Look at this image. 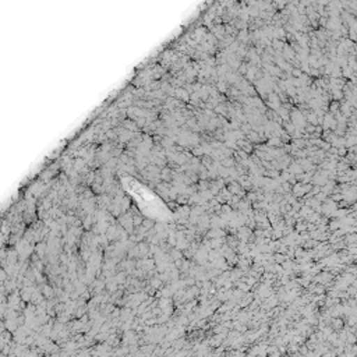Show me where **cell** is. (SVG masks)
Here are the masks:
<instances>
[{"label":"cell","mask_w":357,"mask_h":357,"mask_svg":"<svg viewBox=\"0 0 357 357\" xmlns=\"http://www.w3.org/2000/svg\"><path fill=\"white\" fill-rule=\"evenodd\" d=\"M123 183H124L126 190L131 194V197L137 202L138 208L142 211V213H145L146 216L153 218V219L170 218L169 208L149 188H146L145 185H142L132 177L123 178Z\"/></svg>","instance_id":"cell-1"}]
</instances>
